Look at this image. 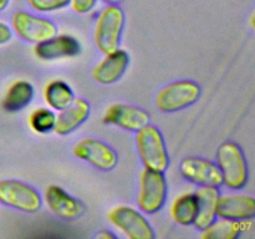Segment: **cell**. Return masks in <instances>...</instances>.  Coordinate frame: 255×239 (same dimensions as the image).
I'll return each mask as SVG.
<instances>
[{"instance_id": "6da1fadb", "label": "cell", "mask_w": 255, "mask_h": 239, "mask_svg": "<svg viewBox=\"0 0 255 239\" xmlns=\"http://www.w3.org/2000/svg\"><path fill=\"white\" fill-rule=\"evenodd\" d=\"M125 27V12L117 4H107L100 11L95 24L94 40L104 55L120 49Z\"/></svg>"}, {"instance_id": "7a4b0ae2", "label": "cell", "mask_w": 255, "mask_h": 239, "mask_svg": "<svg viewBox=\"0 0 255 239\" xmlns=\"http://www.w3.org/2000/svg\"><path fill=\"white\" fill-rule=\"evenodd\" d=\"M217 166L223 184L231 189H242L248 182V166L241 147L234 142H224L217 151Z\"/></svg>"}, {"instance_id": "3957f363", "label": "cell", "mask_w": 255, "mask_h": 239, "mask_svg": "<svg viewBox=\"0 0 255 239\" xmlns=\"http://www.w3.org/2000/svg\"><path fill=\"white\" fill-rule=\"evenodd\" d=\"M136 144L139 158L144 168L166 171L169 157L161 131L153 124H146L137 131Z\"/></svg>"}, {"instance_id": "277c9868", "label": "cell", "mask_w": 255, "mask_h": 239, "mask_svg": "<svg viewBox=\"0 0 255 239\" xmlns=\"http://www.w3.org/2000/svg\"><path fill=\"white\" fill-rule=\"evenodd\" d=\"M167 182L163 172L144 168L139 177L137 203L144 213L153 214L161 211L166 203Z\"/></svg>"}, {"instance_id": "5b68a950", "label": "cell", "mask_w": 255, "mask_h": 239, "mask_svg": "<svg viewBox=\"0 0 255 239\" xmlns=\"http://www.w3.org/2000/svg\"><path fill=\"white\" fill-rule=\"evenodd\" d=\"M201 94V87L196 82L181 80L159 90L156 96V106L162 112H176L196 104Z\"/></svg>"}, {"instance_id": "8992f818", "label": "cell", "mask_w": 255, "mask_h": 239, "mask_svg": "<svg viewBox=\"0 0 255 239\" xmlns=\"http://www.w3.org/2000/svg\"><path fill=\"white\" fill-rule=\"evenodd\" d=\"M0 202L26 213H35L42 206V198L29 184L16 179L0 182Z\"/></svg>"}, {"instance_id": "52a82bcc", "label": "cell", "mask_w": 255, "mask_h": 239, "mask_svg": "<svg viewBox=\"0 0 255 239\" xmlns=\"http://www.w3.org/2000/svg\"><path fill=\"white\" fill-rule=\"evenodd\" d=\"M109 221L131 239H153L154 232L143 214L129 206H117L107 214Z\"/></svg>"}, {"instance_id": "ba28073f", "label": "cell", "mask_w": 255, "mask_h": 239, "mask_svg": "<svg viewBox=\"0 0 255 239\" xmlns=\"http://www.w3.org/2000/svg\"><path fill=\"white\" fill-rule=\"evenodd\" d=\"M11 26L17 36L25 41L35 42V44L55 36L57 32L56 25L51 20L36 16L22 10L12 14Z\"/></svg>"}, {"instance_id": "9c48e42d", "label": "cell", "mask_w": 255, "mask_h": 239, "mask_svg": "<svg viewBox=\"0 0 255 239\" xmlns=\"http://www.w3.org/2000/svg\"><path fill=\"white\" fill-rule=\"evenodd\" d=\"M77 158L86 161L95 168L111 171L117 164V154L109 144L92 137H86L77 142L72 148Z\"/></svg>"}, {"instance_id": "30bf717a", "label": "cell", "mask_w": 255, "mask_h": 239, "mask_svg": "<svg viewBox=\"0 0 255 239\" xmlns=\"http://www.w3.org/2000/svg\"><path fill=\"white\" fill-rule=\"evenodd\" d=\"M182 176L187 181L199 186L221 187L223 184L218 166L208 159L199 157H187L179 166Z\"/></svg>"}, {"instance_id": "8fae6325", "label": "cell", "mask_w": 255, "mask_h": 239, "mask_svg": "<svg viewBox=\"0 0 255 239\" xmlns=\"http://www.w3.org/2000/svg\"><path fill=\"white\" fill-rule=\"evenodd\" d=\"M102 122L115 124L127 131L137 132L149 123V115L139 107L126 104H114L106 109Z\"/></svg>"}, {"instance_id": "7c38bea8", "label": "cell", "mask_w": 255, "mask_h": 239, "mask_svg": "<svg viewBox=\"0 0 255 239\" xmlns=\"http://www.w3.org/2000/svg\"><path fill=\"white\" fill-rule=\"evenodd\" d=\"M44 198L50 211L62 219L72 221L79 218L85 212V206L82 202L71 197L61 187L55 184L46 187Z\"/></svg>"}, {"instance_id": "4fadbf2b", "label": "cell", "mask_w": 255, "mask_h": 239, "mask_svg": "<svg viewBox=\"0 0 255 239\" xmlns=\"http://www.w3.org/2000/svg\"><path fill=\"white\" fill-rule=\"evenodd\" d=\"M80 51H81V45L79 40L70 35H59V36L55 35L45 41L37 42L34 47V54L40 60L45 61L76 56Z\"/></svg>"}, {"instance_id": "5bb4252c", "label": "cell", "mask_w": 255, "mask_h": 239, "mask_svg": "<svg viewBox=\"0 0 255 239\" xmlns=\"http://www.w3.org/2000/svg\"><path fill=\"white\" fill-rule=\"evenodd\" d=\"M128 64V54L124 50L119 49L116 51L105 55V59L92 70V77L99 84H114L124 76Z\"/></svg>"}, {"instance_id": "9a60e30c", "label": "cell", "mask_w": 255, "mask_h": 239, "mask_svg": "<svg viewBox=\"0 0 255 239\" xmlns=\"http://www.w3.org/2000/svg\"><path fill=\"white\" fill-rule=\"evenodd\" d=\"M254 198L247 194H226L219 196L217 204V217L233 221L254 218Z\"/></svg>"}, {"instance_id": "2e32d148", "label": "cell", "mask_w": 255, "mask_h": 239, "mask_svg": "<svg viewBox=\"0 0 255 239\" xmlns=\"http://www.w3.org/2000/svg\"><path fill=\"white\" fill-rule=\"evenodd\" d=\"M89 102L82 99H74V101L60 111L55 121L54 132L59 136H66L79 128L90 116Z\"/></svg>"}, {"instance_id": "e0dca14e", "label": "cell", "mask_w": 255, "mask_h": 239, "mask_svg": "<svg viewBox=\"0 0 255 239\" xmlns=\"http://www.w3.org/2000/svg\"><path fill=\"white\" fill-rule=\"evenodd\" d=\"M197 202H198V211L193 224L197 229L203 231L212 222L217 219V204L219 199L218 187L202 186L196 192Z\"/></svg>"}, {"instance_id": "ac0fdd59", "label": "cell", "mask_w": 255, "mask_h": 239, "mask_svg": "<svg viewBox=\"0 0 255 239\" xmlns=\"http://www.w3.org/2000/svg\"><path fill=\"white\" fill-rule=\"evenodd\" d=\"M32 97H34L32 85L24 80H20L9 87L2 100V109L6 112L21 111L31 102Z\"/></svg>"}, {"instance_id": "d6986e66", "label": "cell", "mask_w": 255, "mask_h": 239, "mask_svg": "<svg viewBox=\"0 0 255 239\" xmlns=\"http://www.w3.org/2000/svg\"><path fill=\"white\" fill-rule=\"evenodd\" d=\"M44 99L52 110L61 111L75 99L71 87L62 80H52L45 86Z\"/></svg>"}, {"instance_id": "ffe728a7", "label": "cell", "mask_w": 255, "mask_h": 239, "mask_svg": "<svg viewBox=\"0 0 255 239\" xmlns=\"http://www.w3.org/2000/svg\"><path fill=\"white\" fill-rule=\"evenodd\" d=\"M198 211V202L196 193H184L172 203V219L179 226L193 224Z\"/></svg>"}, {"instance_id": "44dd1931", "label": "cell", "mask_w": 255, "mask_h": 239, "mask_svg": "<svg viewBox=\"0 0 255 239\" xmlns=\"http://www.w3.org/2000/svg\"><path fill=\"white\" fill-rule=\"evenodd\" d=\"M202 232V238L204 239H236L241 234V228L238 221L221 218L212 222Z\"/></svg>"}, {"instance_id": "7402d4cb", "label": "cell", "mask_w": 255, "mask_h": 239, "mask_svg": "<svg viewBox=\"0 0 255 239\" xmlns=\"http://www.w3.org/2000/svg\"><path fill=\"white\" fill-rule=\"evenodd\" d=\"M56 115L47 109H37L30 115L29 123L32 131L37 133H49L54 131Z\"/></svg>"}, {"instance_id": "603a6c76", "label": "cell", "mask_w": 255, "mask_h": 239, "mask_svg": "<svg viewBox=\"0 0 255 239\" xmlns=\"http://www.w3.org/2000/svg\"><path fill=\"white\" fill-rule=\"evenodd\" d=\"M27 2L32 9L41 12L59 11L70 5V0H27Z\"/></svg>"}, {"instance_id": "cb8c5ba5", "label": "cell", "mask_w": 255, "mask_h": 239, "mask_svg": "<svg viewBox=\"0 0 255 239\" xmlns=\"http://www.w3.org/2000/svg\"><path fill=\"white\" fill-rule=\"evenodd\" d=\"M97 0H70L72 10L77 14H86L94 10L96 6Z\"/></svg>"}, {"instance_id": "d4e9b609", "label": "cell", "mask_w": 255, "mask_h": 239, "mask_svg": "<svg viewBox=\"0 0 255 239\" xmlns=\"http://www.w3.org/2000/svg\"><path fill=\"white\" fill-rule=\"evenodd\" d=\"M12 32L6 24L0 21V45H4L11 40Z\"/></svg>"}, {"instance_id": "484cf974", "label": "cell", "mask_w": 255, "mask_h": 239, "mask_svg": "<svg viewBox=\"0 0 255 239\" xmlns=\"http://www.w3.org/2000/svg\"><path fill=\"white\" fill-rule=\"evenodd\" d=\"M96 237H97V238H101V239H106V238L115 239V238H116V237H115L114 234L109 233V232H100L99 234H96Z\"/></svg>"}, {"instance_id": "4316f807", "label": "cell", "mask_w": 255, "mask_h": 239, "mask_svg": "<svg viewBox=\"0 0 255 239\" xmlns=\"http://www.w3.org/2000/svg\"><path fill=\"white\" fill-rule=\"evenodd\" d=\"M9 1L10 0H0V11L6 9L7 5H9Z\"/></svg>"}, {"instance_id": "83f0119b", "label": "cell", "mask_w": 255, "mask_h": 239, "mask_svg": "<svg viewBox=\"0 0 255 239\" xmlns=\"http://www.w3.org/2000/svg\"><path fill=\"white\" fill-rule=\"evenodd\" d=\"M101 1H104L105 4H119L122 0H101Z\"/></svg>"}]
</instances>
